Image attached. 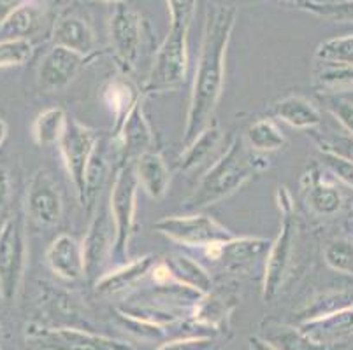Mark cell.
Instances as JSON below:
<instances>
[{
	"label": "cell",
	"mask_w": 353,
	"mask_h": 350,
	"mask_svg": "<svg viewBox=\"0 0 353 350\" xmlns=\"http://www.w3.org/2000/svg\"><path fill=\"white\" fill-rule=\"evenodd\" d=\"M11 198V173L6 166L0 165V210L9 204Z\"/></svg>",
	"instance_id": "obj_42"
},
{
	"label": "cell",
	"mask_w": 353,
	"mask_h": 350,
	"mask_svg": "<svg viewBox=\"0 0 353 350\" xmlns=\"http://www.w3.org/2000/svg\"><path fill=\"white\" fill-rule=\"evenodd\" d=\"M304 201L319 216H334L343 207V195L322 175L319 166H311L303 175Z\"/></svg>",
	"instance_id": "obj_18"
},
{
	"label": "cell",
	"mask_w": 353,
	"mask_h": 350,
	"mask_svg": "<svg viewBox=\"0 0 353 350\" xmlns=\"http://www.w3.org/2000/svg\"><path fill=\"white\" fill-rule=\"evenodd\" d=\"M245 142L252 151L259 154L274 153L287 146V137L283 130L278 127L274 120H256L255 123L250 124L245 131Z\"/></svg>",
	"instance_id": "obj_27"
},
{
	"label": "cell",
	"mask_w": 353,
	"mask_h": 350,
	"mask_svg": "<svg viewBox=\"0 0 353 350\" xmlns=\"http://www.w3.org/2000/svg\"><path fill=\"white\" fill-rule=\"evenodd\" d=\"M171 28L190 32L199 0H165Z\"/></svg>",
	"instance_id": "obj_39"
},
{
	"label": "cell",
	"mask_w": 353,
	"mask_h": 350,
	"mask_svg": "<svg viewBox=\"0 0 353 350\" xmlns=\"http://www.w3.org/2000/svg\"><path fill=\"white\" fill-rule=\"evenodd\" d=\"M353 329V305L348 308H343L338 312H332L329 316L319 317V319L306 320L301 324V331L310 336L311 340L319 343H329L339 336L346 335Z\"/></svg>",
	"instance_id": "obj_24"
},
{
	"label": "cell",
	"mask_w": 353,
	"mask_h": 350,
	"mask_svg": "<svg viewBox=\"0 0 353 350\" xmlns=\"http://www.w3.org/2000/svg\"><path fill=\"white\" fill-rule=\"evenodd\" d=\"M109 41L118 69L123 76L132 74L141 54L143 16L128 6L117 4L109 18Z\"/></svg>",
	"instance_id": "obj_8"
},
{
	"label": "cell",
	"mask_w": 353,
	"mask_h": 350,
	"mask_svg": "<svg viewBox=\"0 0 353 350\" xmlns=\"http://www.w3.org/2000/svg\"><path fill=\"white\" fill-rule=\"evenodd\" d=\"M8 133H9L8 123H6L4 118L0 116V147H2V144L6 142V139H8Z\"/></svg>",
	"instance_id": "obj_45"
},
{
	"label": "cell",
	"mask_w": 353,
	"mask_h": 350,
	"mask_svg": "<svg viewBox=\"0 0 353 350\" xmlns=\"http://www.w3.org/2000/svg\"><path fill=\"white\" fill-rule=\"evenodd\" d=\"M137 184L134 163L120 165L114 175L113 188L109 195V212L114 226L113 256L117 261H127L128 245L136 233V210H137Z\"/></svg>",
	"instance_id": "obj_6"
},
{
	"label": "cell",
	"mask_w": 353,
	"mask_h": 350,
	"mask_svg": "<svg viewBox=\"0 0 353 350\" xmlns=\"http://www.w3.org/2000/svg\"><path fill=\"white\" fill-rule=\"evenodd\" d=\"M141 98V93L134 88V85L127 79V76L113 77L102 86V102L105 107L111 111L114 118L113 131L123 123L130 109L136 105V102Z\"/></svg>",
	"instance_id": "obj_23"
},
{
	"label": "cell",
	"mask_w": 353,
	"mask_h": 350,
	"mask_svg": "<svg viewBox=\"0 0 353 350\" xmlns=\"http://www.w3.org/2000/svg\"><path fill=\"white\" fill-rule=\"evenodd\" d=\"M236 19L237 11L232 6L218 4L208 11L183 130V146L213 120L216 105L220 104L225 85L227 51Z\"/></svg>",
	"instance_id": "obj_1"
},
{
	"label": "cell",
	"mask_w": 353,
	"mask_h": 350,
	"mask_svg": "<svg viewBox=\"0 0 353 350\" xmlns=\"http://www.w3.org/2000/svg\"><path fill=\"white\" fill-rule=\"evenodd\" d=\"M99 144V133L94 128L79 123L78 120H69L62 139L59 142L60 156L65 166L69 179L72 182L78 200H83L85 195V175L90 158Z\"/></svg>",
	"instance_id": "obj_9"
},
{
	"label": "cell",
	"mask_w": 353,
	"mask_h": 350,
	"mask_svg": "<svg viewBox=\"0 0 353 350\" xmlns=\"http://www.w3.org/2000/svg\"><path fill=\"white\" fill-rule=\"evenodd\" d=\"M27 0H0V28L8 21L9 16L16 11V9L23 6Z\"/></svg>",
	"instance_id": "obj_43"
},
{
	"label": "cell",
	"mask_w": 353,
	"mask_h": 350,
	"mask_svg": "<svg viewBox=\"0 0 353 350\" xmlns=\"http://www.w3.org/2000/svg\"><path fill=\"white\" fill-rule=\"evenodd\" d=\"M299 9L316 16V18L329 19L336 23H353V0L341 2H316V0H304Z\"/></svg>",
	"instance_id": "obj_32"
},
{
	"label": "cell",
	"mask_w": 353,
	"mask_h": 350,
	"mask_svg": "<svg viewBox=\"0 0 353 350\" xmlns=\"http://www.w3.org/2000/svg\"><path fill=\"white\" fill-rule=\"evenodd\" d=\"M313 86L325 95L350 91L353 89V65L316 60L313 67Z\"/></svg>",
	"instance_id": "obj_26"
},
{
	"label": "cell",
	"mask_w": 353,
	"mask_h": 350,
	"mask_svg": "<svg viewBox=\"0 0 353 350\" xmlns=\"http://www.w3.org/2000/svg\"><path fill=\"white\" fill-rule=\"evenodd\" d=\"M143 104L144 96L141 95V98L130 109L123 123L113 131V144L118 149L120 165L134 163L141 154L152 151L155 137H153L152 124L144 114Z\"/></svg>",
	"instance_id": "obj_13"
},
{
	"label": "cell",
	"mask_w": 353,
	"mask_h": 350,
	"mask_svg": "<svg viewBox=\"0 0 353 350\" xmlns=\"http://www.w3.org/2000/svg\"><path fill=\"white\" fill-rule=\"evenodd\" d=\"M269 168L264 154H259L246 146L243 137H236L227 151L210 166L197 188L185 200L187 210H202L210 205L225 200L241 189L255 173Z\"/></svg>",
	"instance_id": "obj_2"
},
{
	"label": "cell",
	"mask_w": 353,
	"mask_h": 350,
	"mask_svg": "<svg viewBox=\"0 0 353 350\" xmlns=\"http://www.w3.org/2000/svg\"><path fill=\"white\" fill-rule=\"evenodd\" d=\"M329 111L330 114L339 121L343 128L352 135L353 139V104L346 100H339V98H334L329 102Z\"/></svg>",
	"instance_id": "obj_41"
},
{
	"label": "cell",
	"mask_w": 353,
	"mask_h": 350,
	"mask_svg": "<svg viewBox=\"0 0 353 350\" xmlns=\"http://www.w3.org/2000/svg\"><path fill=\"white\" fill-rule=\"evenodd\" d=\"M155 256L146 254L132 261H123L118 268L111 270L108 274H102L95 281V289L102 294H118L127 289L134 287L137 282L143 281L155 265Z\"/></svg>",
	"instance_id": "obj_19"
},
{
	"label": "cell",
	"mask_w": 353,
	"mask_h": 350,
	"mask_svg": "<svg viewBox=\"0 0 353 350\" xmlns=\"http://www.w3.org/2000/svg\"><path fill=\"white\" fill-rule=\"evenodd\" d=\"M90 58L62 46H53L43 56L37 69V86L46 93L67 88L79 76Z\"/></svg>",
	"instance_id": "obj_14"
},
{
	"label": "cell",
	"mask_w": 353,
	"mask_h": 350,
	"mask_svg": "<svg viewBox=\"0 0 353 350\" xmlns=\"http://www.w3.org/2000/svg\"><path fill=\"white\" fill-rule=\"evenodd\" d=\"M250 349L252 350H276L268 340L260 338V336H252L250 338Z\"/></svg>",
	"instance_id": "obj_44"
},
{
	"label": "cell",
	"mask_w": 353,
	"mask_h": 350,
	"mask_svg": "<svg viewBox=\"0 0 353 350\" xmlns=\"http://www.w3.org/2000/svg\"><path fill=\"white\" fill-rule=\"evenodd\" d=\"M165 263L171 270L174 281L183 287H187L188 291H192V293L204 296L213 287V281H211L210 274L195 259L188 258L185 254H172L165 259Z\"/></svg>",
	"instance_id": "obj_25"
},
{
	"label": "cell",
	"mask_w": 353,
	"mask_h": 350,
	"mask_svg": "<svg viewBox=\"0 0 353 350\" xmlns=\"http://www.w3.org/2000/svg\"><path fill=\"white\" fill-rule=\"evenodd\" d=\"M67 123H69V118L62 107L44 109L35 116L32 123V139L39 147L59 146Z\"/></svg>",
	"instance_id": "obj_28"
},
{
	"label": "cell",
	"mask_w": 353,
	"mask_h": 350,
	"mask_svg": "<svg viewBox=\"0 0 353 350\" xmlns=\"http://www.w3.org/2000/svg\"><path fill=\"white\" fill-rule=\"evenodd\" d=\"M43 19L44 14L41 6L27 0L9 16L0 32L6 35V39H28L43 27Z\"/></svg>",
	"instance_id": "obj_29"
},
{
	"label": "cell",
	"mask_w": 353,
	"mask_h": 350,
	"mask_svg": "<svg viewBox=\"0 0 353 350\" xmlns=\"http://www.w3.org/2000/svg\"><path fill=\"white\" fill-rule=\"evenodd\" d=\"M271 247V240L260 237H234L218 245L204 249L208 258L221 263L230 272H243L265 258Z\"/></svg>",
	"instance_id": "obj_16"
},
{
	"label": "cell",
	"mask_w": 353,
	"mask_h": 350,
	"mask_svg": "<svg viewBox=\"0 0 353 350\" xmlns=\"http://www.w3.org/2000/svg\"><path fill=\"white\" fill-rule=\"evenodd\" d=\"M276 201L281 212V224L278 237L271 242L269 252L265 256L264 282H262V298L264 301H271L278 296L288 277L292 259H294L295 243L299 235V221L294 210L290 193L287 188L280 186L276 193Z\"/></svg>",
	"instance_id": "obj_3"
},
{
	"label": "cell",
	"mask_w": 353,
	"mask_h": 350,
	"mask_svg": "<svg viewBox=\"0 0 353 350\" xmlns=\"http://www.w3.org/2000/svg\"><path fill=\"white\" fill-rule=\"evenodd\" d=\"M188 72V32L169 27L165 39L155 53V60L148 74L141 95H160L174 91L187 81Z\"/></svg>",
	"instance_id": "obj_4"
},
{
	"label": "cell",
	"mask_w": 353,
	"mask_h": 350,
	"mask_svg": "<svg viewBox=\"0 0 353 350\" xmlns=\"http://www.w3.org/2000/svg\"><path fill=\"white\" fill-rule=\"evenodd\" d=\"M114 226L109 207L97 205L92 216L86 235L83 239V259H85V277L97 281L102 275V266L109 256H113Z\"/></svg>",
	"instance_id": "obj_11"
},
{
	"label": "cell",
	"mask_w": 353,
	"mask_h": 350,
	"mask_svg": "<svg viewBox=\"0 0 353 350\" xmlns=\"http://www.w3.org/2000/svg\"><path fill=\"white\" fill-rule=\"evenodd\" d=\"M221 137H223V131H221L220 123L213 118L190 142L185 144V149L176 160V168L179 172H190L201 166L220 146Z\"/></svg>",
	"instance_id": "obj_21"
},
{
	"label": "cell",
	"mask_w": 353,
	"mask_h": 350,
	"mask_svg": "<svg viewBox=\"0 0 353 350\" xmlns=\"http://www.w3.org/2000/svg\"><path fill=\"white\" fill-rule=\"evenodd\" d=\"M323 258L329 268L339 274L353 275V243L348 240H332L323 249Z\"/></svg>",
	"instance_id": "obj_35"
},
{
	"label": "cell",
	"mask_w": 353,
	"mask_h": 350,
	"mask_svg": "<svg viewBox=\"0 0 353 350\" xmlns=\"http://www.w3.org/2000/svg\"><path fill=\"white\" fill-rule=\"evenodd\" d=\"M264 340H268L276 350H332L325 343L311 340L301 329L287 326L271 327V331Z\"/></svg>",
	"instance_id": "obj_31"
},
{
	"label": "cell",
	"mask_w": 353,
	"mask_h": 350,
	"mask_svg": "<svg viewBox=\"0 0 353 350\" xmlns=\"http://www.w3.org/2000/svg\"><path fill=\"white\" fill-rule=\"evenodd\" d=\"M272 112L280 121L295 130H313L322 124V112L303 95H287L274 102Z\"/></svg>",
	"instance_id": "obj_22"
},
{
	"label": "cell",
	"mask_w": 353,
	"mask_h": 350,
	"mask_svg": "<svg viewBox=\"0 0 353 350\" xmlns=\"http://www.w3.org/2000/svg\"><path fill=\"white\" fill-rule=\"evenodd\" d=\"M2 223H4V221H0V226H2Z\"/></svg>",
	"instance_id": "obj_47"
},
{
	"label": "cell",
	"mask_w": 353,
	"mask_h": 350,
	"mask_svg": "<svg viewBox=\"0 0 353 350\" xmlns=\"http://www.w3.org/2000/svg\"><path fill=\"white\" fill-rule=\"evenodd\" d=\"M53 46H62L85 58H94L97 53V35L94 27L78 9H65L57 18L51 30Z\"/></svg>",
	"instance_id": "obj_15"
},
{
	"label": "cell",
	"mask_w": 353,
	"mask_h": 350,
	"mask_svg": "<svg viewBox=\"0 0 353 350\" xmlns=\"http://www.w3.org/2000/svg\"><path fill=\"white\" fill-rule=\"evenodd\" d=\"M99 2H105V4H121L123 0H99Z\"/></svg>",
	"instance_id": "obj_46"
},
{
	"label": "cell",
	"mask_w": 353,
	"mask_h": 350,
	"mask_svg": "<svg viewBox=\"0 0 353 350\" xmlns=\"http://www.w3.org/2000/svg\"><path fill=\"white\" fill-rule=\"evenodd\" d=\"M320 156H322V163L336 175L341 182L346 186L353 188V160L346 158L343 154L336 153V151L329 149L325 146H320Z\"/></svg>",
	"instance_id": "obj_38"
},
{
	"label": "cell",
	"mask_w": 353,
	"mask_h": 350,
	"mask_svg": "<svg viewBox=\"0 0 353 350\" xmlns=\"http://www.w3.org/2000/svg\"><path fill=\"white\" fill-rule=\"evenodd\" d=\"M353 301L348 294L343 293H332V294H323L322 298L314 300L311 307H307L303 314V322L306 320L319 319V317L329 316L332 312H338V310H343V308L352 307Z\"/></svg>",
	"instance_id": "obj_37"
},
{
	"label": "cell",
	"mask_w": 353,
	"mask_h": 350,
	"mask_svg": "<svg viewBox=\"0 0 353 350\" xmlns=\"http://www.w3.org/2000/svg\"><path fill=\"white\" fill-rule=\"evenodd\" d=\"M27 214L41 226H54L62 219V191L48 170L39 168L32 173L27 188Z\"/></svg>",
	"instance_id": "obj_12"
},
{
	"label": "cell",
	"mask_w": 353,
	"mask_h": 350,
	"mask_svg": "<svg viewBox=\"0 0 353 350\" xmlns=\"http://www.w3.org/2000/svg\"><path fill=\"white\" fill-rule=\"evenodd\" d=\"M46 265L59 278L76 282L85 277L83 247L78 239L69 233H62L50 243L46 250Z\"/></svg>",
	"instance_id": "obj_17"
},
{
	"label": "cell",
	"mask_w": 353,
	"mask_h": 350,
	"mask_svg": "<svg viewBox=\"0 0 353 350\" xmlns=\"http://www.w3.org/2000/svg\"><path fill=\"white\" fill-rule=\"evenodd\" d=\"M101 147V142H99L92 158H90L88 166H86L85 195H83L81 205L88 214H92L97 207V198L104 188L105 179H108V162H105V154Z\"/></svg>",
	"instance_id": "obj_30"
},
{
	"label": "cell",
	"mask_w": 353,
	"mask_h": 350,
	"mask_svg": "<svg viewBox=\"0 0 353 350\" xmlns=\"http://www.w3.org/2000/svg\"><path fill=\"white\" fill-rule=\"evenodd\" d=\"M117 322L123 327L125 331H128L130 335L137 336L141 340H160L165 335L163 326L139 319V317H134L130 314H125L120 308L117 310Z\"/></svg>",
	"instance_id": "obj_36"
},
{
	"label": "cell",
	"mask_w": 353,
	"mask_h": 350,
	"mask_svg": "<svg viewBox=\"0 0 353 350\" xmlns=\"http://www.w3.org/2000/svg\"><path fill=\"white\" fill-rule=\"evenodd\" d=\"M27 340L43 350H136L120 340L76 327H43L30 324Z\"/></svg>",
	"instance_id": "obj_10"
},
{
	"label": "cell",
	"mask_w": 353,
	"mask_h": 350,
	"mask_svg": "<svg viewBox=\"0 0 353 350\" xmlns=\"http://www.w3.org/2000/svg\"><path fill=\"white\" fill-rule=\"evenodd\" d=\"M153 230L172 242L197 249H208L236 237L229 228L206 214L167 216L157 221Z\"/></svg>",
	"instance_id": "obj_7"
},
{
	"label": "cell",
	"mask_w": 353,
	"mask_h": 350,
	"mask_svg": "<svg viewBox=\"0 0 353 350\" xmlns=\"http://www.w3.org/2000/svg\"><path fill=\"white\" fill-rule=\"evenodd\" d=\"M134 172L139 188L146 193L152 200H162L171 186V172L163 162L162 154L155 151H148L141 154L134 162Z\"/></svg>",
	"instance_id": "obj_20"
},
{
	"label": "cell",
	"mask_w": 353,
	"mask_h": 350,
	"mask_svg": "<svg viewBox=\"0 0 353 350\" xmlns=\"http://www.w3.org/2000/svg\"><path fill=\"white\" fill-rule=\"evenodd\" d=\"M34 54L30 39H4L0 41V69L21 67Z\"/></svg>",
	"instance_id": "obj_33"
},
{
	"label": "cell",
	"mask_w": 353,
	"mask_h": 350,
	"mask_svg": "<svg viewBox=\"0 0 353 350\" xmlns=\"http://www.w3.org/2000/svg\"><path fill=\"white\" fill-rule=\"evenodd\" d=\"M213 345L214 342L210 336H188L162 343L157 350H211Z\"/></svg>",
	"instance_id": "obj_40"
},
{
	"label": "cell",
	"mask_w": 353,
	"mask_h": 350,
	"mask_svg": "<svg viewBox=\"0 0 353 350\" xmlns=\"http://www.w3.org/2000/svg\"><path fill=\"white\" fill-rule=\"evenodd\" d=\"M28 242L25 217L16 212L0 226V298L12 303L27 272Z\"/></svg>",
	"instance_id": "obj_5"
},
{
	"label": "cell",
	"mask_w": 353,
	"mask_h": 350,
	"mask_svg": "<svg viewBox=\"0 0 353 350\" xmlns=\"http://www.w3.org/2000/svg\"><path fill=\"white\" fill-rule=\"evenodd\" d=\"M314 60L353 65V35L329 39V41L322 43L316 47Z\"/></svg>",
	"instance_id": "obj_34"
}]
</instances>
